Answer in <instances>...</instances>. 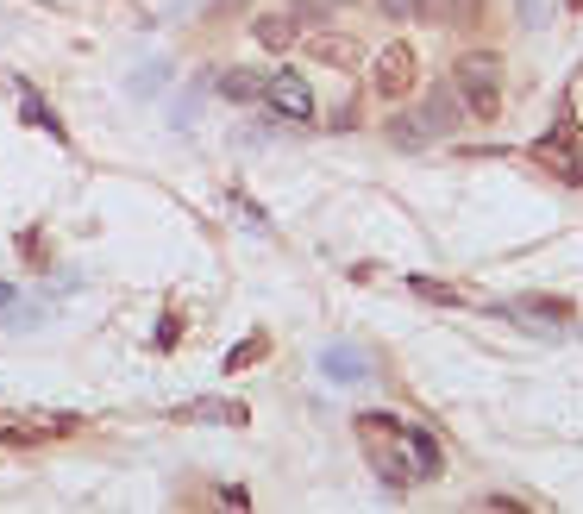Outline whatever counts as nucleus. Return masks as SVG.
<instances>
[{"label":"nucleus","instance_id":"15","mask_svg":"<svg viewBox=\"0 0 583 514\" xmlns=\"http://www.w3.org/2000/svg\"><path fill=\"white\" fill-rule=\"evenodd\" d=\"M270 352V339L264 333H251V339H239V345H232V358H226V370H245V364H258Z\"/></svg>","mask_w":583,"mask_h":514},{"label":"nucleus","instance_id":"16","mask_svg":"<svg viewBox=\"0 0 583 514\" xmlns=\"http://www.w3.org/2000/svg\"><path fill=\"white\" fill-rule=\"evenodd\" d=\"M258 88L264 82H251L245 69H226V76H220V95H232V101H258Z\"/></svg>","mask_w":583,"mask_h":514},{"label":"nucleus","instance_id":"17","mask_svg":"<svg viewBox=\"0 0 583 514\" xmlns=\"http://www.w3.org/2000/svg\"><path fill=\"white\" fill-rule=\"evenodd\" d=\"M7 301H13V283H0V308H7Z\"/></svg>","mask_w":583,"mask_h":514},{"label":"nucleus","instance_id":"2","mask_svg":"<svg viewBox=\"0 0 583 514\" xmlns=\"http://www.w3.org/2000/svg\"><path fill=\"white\" fill-rule=\"evenodd\" d=\"M452 95L464 101V113H471V120H496V113H502V57H496V51L458 57V69H452Z\"/></svg>","mask_w":583,"mask_h":514},{"label":"nucleus","instance_id":"8","mask_svg":"<svg viewBox=\"0 0 583 514\" xmlns=\"http://www.w3.org/2000/svg\"><path fill=\"white\" fill-rule=\"evenodd\" d=\"M402 439H408V452H414V464H421V477L433 483L439 471H446V452H439V439L427 433V427H414V420H402Z\"/></svg>","mask_w":583,"mask_h":514},{"label":"nucleus","instance_id":"3","mask_svg":"<svg viewBox=\"0 0 583 514\" xmlns=\"http://www.w3.org/2000/svg\"><path fill=\"white\" fill-rule=\"evenodd\" d=\"M258 101L276 113V120H289V126H314L320 120V101H314V88L301 69H270L264 88H258Z\"/></svg>","mask_w":583,"mask_h":514},{"label":"nucleus","instance_id":"7","mask_svg":"<svg viewBox=\"0 0 583 514\" xmlns=\"http://www.w3.org/2000/svg\"><path fill=\"white\" fill-rule=\"evenodd\" d=\"M377 7L395 19V26H414V19H433L439 26V19H452L458 7H471V0H377Z\"/></svg>","mask_w":583,"mask_h":514},{"label":"nucleus","instance_id":"6","mask_svg":"<svg viewBox=\"0 0 583 514\" xmlns=\"http://www.w3.org/2000/svg\"><path fill=\"white\" fill-rule=\"evenodd\" d=\"M13 95H19V120H26L32 132H44V138H57V145H63V138H69V132H63V113L44 101L26 76H13Z\"/></svg>","mask_w":583,"mask_h":514},{"label":"nucleus","instance_id":"5","mask_svg":"<svg viewBox=\"0 0 583 514\" xmlns=\"http://www.w3.org/2000/svg\"><path fill=\"white\" fill-rule=\"evenodd\" d=\"M76 420L57 414V420H32V414H13V408H0V446H38V439H51V433H69Z\"/></svg>","mask_w":583,"mask_h":514},{"label":"nucleus","instance_id":"1","mask_svg":"<svg viewBox=\"0 0 583 514\" xmlns=\"http://www.w3.org/2000/svg\"><path fill=\"white\" fill-rule=\"evenodd\" d=\"M358 439H364V452H370V471H377L389 489H414V483H427L421 477V464H414L408 452V439H402V420L395 414H358Z\"/></svg>","mask_w":583,"mask_h":514},{"label":"nucleus","instance_id":"12","mask_svg":"<svg viewBox=\"0 0 583 514\" xmlns=\"http://www.w3.org/2000/svg\"><path fill=\"white\" fill-rule=\"evenodd\" d=\"M189 420H226V427H245V402H195V408H182Z\"/></svg>","mask_w":583,"mask_h":514},{"label":"nucleus","instance_id":"4","mask_svg":"<svg viewBox=\"0 0 583 514\" xmlns=\"http://www.w3.org/2000/svg\"><path fill=\"white\" fill-rule=\"evenodd\" d=\"M414 76H421V57H414V44H408V38L383 44L377 63H370V88H377V95H389V101H402L408 88H414Z\"/></svg>","mask_w":583,"mask_h":514},{"label":"nucleus","instance_id":"11","mask_svg":"<svg viewBox=\"0 0 583 514\" xmlns=\"http://www.w3.org/2000/svg\"><path fill=\"white\" fill-rule=\"evenodd\" d=\"M408 289L421 295V301H439V308H464V301H471L464 289H452V283H433V276H408Z\"/></svg>","mask_w":583,"mask_h":514},{"label":"nucleus","instance_id":"13","mask_svg":"<svg viewBox=\"0 0 583 514\" xmlns=\"http://www.w3.org/2000/svg\"><path fill=\"white\" fill-rule=\"evenodd\" d=\"M308 51L326 57V63H339V69H352V63H358V44H352V38H308Z\"/></svg>","mask_w":583,"mask_h":514},{"label":"nucleus","instance_id":"10","mask_svg":"<svg viewBox=\"0 0 583 514\" xmlns=\"http://www.w3.org/2000/svg\"><path fill=\"white\" fill-rule=\"evenodd\" d=\"M326 377L333 383H364V352H352V345H326Z\"/></svg>","mask_w":583,"mask_h":514},{"label":"nucleus","instance_id":"14","mask_svg":"<svg viewBox=\"0 0 583 514\" xmlns=\"http://www.w3.org/2000/svg\"><path fill=\"white\" fill-rule=\"evenodd\" d=\"M515 314H540V320H571L577 308H571V301H558V295H527V301H515Z\"/></svg>","mask_w":583,"mask_h":514},{"label":"nucleus","instance_id":"9","mask_svg":"<svg viewBox=\"0 0 583 514\" xmlns=\"http://www.w3.org/2000/svg\"><path fill=\"white\" fill-rule=\"evenodd\" d=\"M251 38H258L264 51H289L301 32H295V19H289V13H264V19H251Z\"/></svg>","mask_w":583,"mask_h":514}]
</instances>
